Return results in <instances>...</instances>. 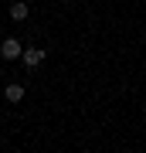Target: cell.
<instances>
[{
	"instance_id": "cell-1",
	"label": "cell",
	"mask_w": 146,
	"mask_h": 153,
	"mask_svg": "<svg viewBox=\"0 0 146 153\" xmlns=\"http://www.w3.org/2000/svg\"><path fill=\"white\" fill-rule=\"evenodd\" d=\"M21 58H24V65H27V68H38L41 61H44V48H24V55H21Z\"/></svg>"
},
{
	"instance_id": "cell-2",
	"label": "cell",
	"mask_w": 146,
	"mask_h": 153,
	"mask_svg": "<svg viewBox=\"0 0 146 153\" xmlns=\"http://www.w3.org/2000/svg\"><path fill=\"white\" fill-rule=\"evenodd\" d=\"M4 99H7V102H24V85L10 82V85L4 88Z\"/></svg>"
},
{
	"instance_id": "cell-3",
	"label": "cell",
	"mask_w": 146,
	"mask_h": 153,
	"mask_svg": "<svg viewBox=\"0 0 146 153\" xmlns=\"http://www.w3.org/2000/svg\"><path fill=\"white\" fill-rule=\"evenodd\" d=\"M4 55H7V58H21V55H24L21 41H14V38H10V41H4Z\"/></svg>"
},
{
	"instance_id": "cell-4",
	"label": "cell",
	"mask_w": 146,
	"mask_h": 153,
	"mask_svg": "<svg viewBox=\"0 0 146 153\" xmlns=\"http://www.w3.org/2000/svg\"><path fill=\"white\" fill-rule=\"evenodd\" d=\"M10 21H27V4H21V0H17V4L10 7Z\"/></svg>"
}]
</instances>
